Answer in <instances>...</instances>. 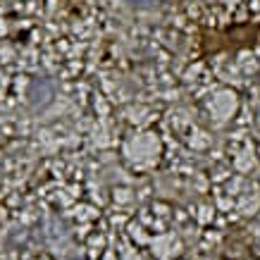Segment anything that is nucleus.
Returning <instances> with one entry per match:
<instances>
[]
</instances>
